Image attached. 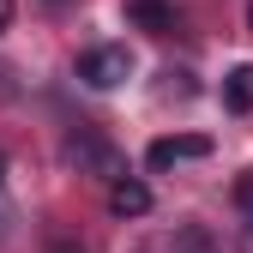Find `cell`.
I'll return each mask as SVG.
<instances>
[{"label":"cell","instance_id":"cell-13","mask_svg":"<svg viewBox=\"0 0 253 253\" xmlns=\"http://www.w3.org/2000/svg\"><path fill=\"white\" fill-rule=\"evenodd\" d=\"M48 6H67V0H48Z\"/></svg>","mask_w":253,"mask_h":253},{"label":"cell","instance_id":"cell-14","mask_svg":"<svg viewBox=\"0 0 253 253\" xmlns=\"http://www.w3.org/2000/svg\"><path fill=\"white\" fill-rule=\"evenodd\" d=\"M0 175H6V157H0Z\"/></svg>","mask_w":253,"mask_h":253},{"label":"cell","instance_id":"cell-1","mask_svg":"<svg viewBox=\"0 0 253 253\" xmlns=\"http://www.w3.org/2000/svg\"><path fill=\"white\" fill-rule=\"evenodd\" d=\"M79 79H84L90 90H115V84L133 79V54L115 48V42H103V48H90V54L79 60Z\"/></svg>","mask_w":253,"mask_h":253},{"label":"cell","instance_id":"cell-5","mask_svg":"<svg viewBox=\"0 0 253 253\" xmlns=\"http://www.w3.org/2000/svg\"><path fill=\"white\" fill-rule=\"evenodd\" d=\"M223 103H229L235 115H253V60L229 67V79H223Z\"/></svg>","mask_w":253,"mask_h":253},{"label":"cell","instance_id":"cell-9","mask_svg":"<svg viewBox=\"0 0 253 253\" xmlns=\"http://www.w3.org/2000/svg\"><path fill=\"white\" fill-rule=\"evenodd\" d=\"M48 253H90V247H84L79 235H54V241H48Z\"/></svg>","mask_w":253,"mask_h":253},{"label":"cell","instance_id":"cell-6","mask_svg":"<svg viewBox=\"0 0 253 253\" xmlns=\"http://www.w3.org/2000/svg\"><path fill=\"white\" fill-rule=\"evenodd\" d=\"M169 12H175V0H126V18L139 30H169Z\"/></svg>","mask_w":253,"mask_h":253},{"label":"cell","instance_id":"cell-2","mask_svg":"<svg viewBox=\"0 0 253 253\" xmlns=\"http://www.w3.org/2000/svg\"><path fill=\"white\" fill-rule=\"evenodd\" d=\"M193 157H211V139L205 133H175V139H157L145 151L151 169H175V163H193Z\"/></svg>","mask_w":253,"mask_h":253},{"label":"cell","instance_id":"cell-7","mask_svg":"<svg viewBox=\"0 0 253 253\" xmlns=\"http://www.w3.org/2000/svg\"><path fill=\"white\" fill-rule=\"evenodd\" d=\"M175 253H223V241H217L205 223H187V229L175 235Z\"/></svg>","mask_w":253,"mask_h":253},{"label":"cell","instance_id":"cell-11","mask_svg":"<svg viewBox=\"0 0 253 253\" xmlns=\"http://www.w3.org/2000/svg\"><path fill=\"white\" fill-rule=\"evenodd\" d=\"M247 30H253V0H247Z\"/></svg>","mask_w":253,"mask_h":253},{"label":"cell","instance_id":"cell-12","mask_svg":"<svg viewBox=\"0 0 253 253\" xmlns=\"http://www.w3.org/2000/svg\"><path fill=\"white\" fill-rule=\"evenodd\" d=\"M247 247H253V223H247Z\"/></svg>","mask_w":253,"mask_h":253},{"label":"cell","instance_id":"cell-3","mask_svg":"<svg viewBox=\"0 0 253 253\" xmlns=\"http://www.w3.org/2000/svg\"><path fill=\"white\" fill-rule=\"evenodd\" d=\"M67 157H73L79 169H97V175H109V181L121 175V157H115V151H109L97 133H73V139H67Z\"/></svg>","mask_w":253,"mask_h":253},{"label":"cell","instance_id":"cell-8","mask_svg":"<svg viewBox=\"0 0 253 253\" xmlns=\"http://www.w3.org/2000/svg\"><path fill=\"white\" fill-rule=\"evenodd\" d=\"M235 205L253 217V169H241V175H235Z\"/></svg>","mask_w":253,"mask_h":253},{"label":"cell","instance_id":"cell-4","mask_svg":"<svg viewBox=\"0 0 253 253\" xmlns=\"http://www.w3.org/2000/svg\"><path fill=\"white\" fill-rule=\"evenodd\" d=\"M109 211H115V217H145V211H151V187L133 181V175H115V181H109Z\"/></svg>","mask_w":253,"mask_h":253},{"label":"cell","instance_id":"cell-10","mask_svg":"<svg viewBox=\"0 0 253 253\" xmlns=\"http://www.w3.org/2000/svg\"><path fill=\"white\" fill-rule=\"evenodd\" d=\"M12 24V0H0V30H6Z\"/></svg>","mask_w":253,"mask_h":253}]
</instances>
